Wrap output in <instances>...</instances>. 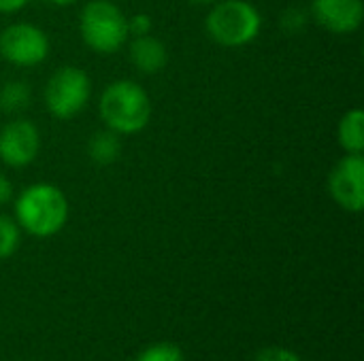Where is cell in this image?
Listing matches in <instances>:
<instances>
[{
	"label": "cell",
	"mask_w": 364,
	"mask_h": 361,
	"mask_svg": "<svg viewBox=\"0 0 364 361\" xmlns=\"http://www.w3.org/2000/svg\"><path fill=\"white\" fill-rule=\"evenodd\" d=\"M17 226L36 238L58 234L68 219V202L60 187L51 183H34L15 200Z\"/></svg>",
	"instance_id": "6da1fadb"
},
{
	"label": "cell",
	"mask_w": 364,
	"mask_h": 361,
	"mask_svg": "<svg viewBox=\"0 0 364 361\" xmlns=\"http://www.w3.org/2000/svg\"><path fill=\"white\" fill-rule=\"evenodd\" d=\"M98 111L107 130L115 134H136L149 123L151 102L139 83L119 79L105 87Z\"/></svg>",
	"instance_id": "7a4b0ae2"
},
{
	"label": "cell",
	"mask_w": 364,
	"mask_h": 361,
	"mask_svg": "<svg viewBox=\"0 0 364 361\" xmlns=\"http://www.w3.org/2000/svg\"><path fill=\"white\" fill-rule=\"evenodd\" d=\"M205 26L215 43L224 47H243L260 34L262 17L252 2L224 0L211 9Z\"/></svg>",
	"instance_id": "3957f363"
},
{
	"label": "cell",
	"mask_w": 364,
	"mask_h": 361,
	"mask_svg": "<svg viewBox=\"0 0 364 361\" xmlns=\"http://www.w3.org/2000/svg\"><path fill=\"white\" fill-rule=\"evenodd\" d=\"M81 36L96 53H115L128 38V19L109 0H92L81 11Z\"/></svg>",
	"instance_id": "277c9868"
},
{
	"label": "cell",
	"mask_w": 364,
	"mask_h": 361,
	"mask_svg": "<svg viewBox=\"0 0 364 361\" xmlns=\"http://www.w3.org/2000/svg\"><path fill=\"white\" fill-rule=\"evenodd\" d=\"M90 94V77L77 66H62L45 85V104L55 119L66 121L85 109Z\"/></svg>",
	"instance_id": "5b68a950"
},
{
	"label": "cell",
	"mask_w": 364,
	"mask_h": 361,
	"mask_svg": "<svg viewBox=\"0 0 364 361\" xmlns=\"http://www.w3.org/2000/svg\"><path fill=\"white\" fill-rule=\"evenodd\" d=\"M0 55L15 66H36L49 55V38L32 23H13L0 32Z\"/></svg>",
	"instance_id": "8992f818"
},
{
	"label": "cell",
	"mask_w": 364,
	"mask_h": 361,
	"mask_svg": "<svg viewBox=\"0 0 364 361\" xmlns=\"http://www.w3.org/2000/svg\"><path fill=\"white\" fill-rule=\"evenodd\" d=\"M364 157L363 153H348L337 162L328 177L333 200L348 213H360L364 206Z\"/></svg>",
	"instance_id": "52a82bcc"
},
{
	"label": "cell",
	"mask_w": 364,
	"mask_h": 361,
	"mask_svg": "<svg viewBox=\"0 0 364 361\" xmlns=\"http://www.w3.org/2000/svg\"><path fill=\"white\" fill-rule=\"evenodd\" d=\"M41 149V134L28 119H17L0 130V160L11 168H23L34 162Z\"/></svg>",
	"instance_id": "ba28073f"
},
{
	"label": "cell",
	"mask_w": 364,
	"mask_h": 361,
	"mask_svg": "<svg viewBox=\"0 0 364 361\" xmlns=\"http://www.w3.org/2000/svg\"><path fill=\"white\" fill-rule=\"evenodd\" d=\"M314 19L333 34H350L360 28L363 0H314Z\"/></svg>",
	"instance_id": "9c48e42d"
},
{
	"label": "cell",
	"mask_w": 364,
	"mask_h": 361,
	"mask_svg": "<svg viewBox=\"0 0 364 361\" xmlns=\"http://www.w3.org/2000/svg\"><path fill=\"white\" fill-rule=\"evenodd\" d=\"M130 60L141 72L156 74L166 66L168 53H166V47L158 38L145 34V36H134L130 45Z\"/></svg>",
	"instance_id": "30bf717a"
},
{
	"label": "cell",
	"mask_w": 364,
	"mask_h": 361,
	"mask_svg": "<svg viewBox=\"0 0 364 361\" xmlns=\"http://www.w3.org/2000/svg\"><path fill=\"white\" fill-rule=\"evenodd\" d=\"M339 145L346 153L364 151V113L363 109H352L343 115L339 123Z\"/></svg>",
	"instance_id": "8fae6325"
},
{
	"label": "cell",
	"mask_w": 364,
	"mask_h": 361,
	"mask_svg": "<svg viewBox=\"0 0 364 361\" xmlns=\"http://www.w3.org/2000/svg\"><path fill=\"white\" fill-rule=\"evenodd\" d=\"M87 153L92 157V162L100 164V166H109L113 164L119 153H122V143H119V136L111 130H102V132H96L90 143H87Z\"/></svg>",
	"instance_id": "7c38bea8"
},
{
	"label": "cell",
	"mask_w": 364,
	"mask_h": 361,
	"mask_svg": "<svg viewBox=\"0 0 364 361\" xmlns=\"http://www.w3.org/2000/svg\"><path fill=\"white\" fill-rule=\"evenodd\" d=\"M30 98H32V94H30L28 83H23V81L4 83L0 89V109L6 113L23 111L30 104Z\"/></svg>",
	"instance_id": "4fadbf2b"
},
{
	"label": "cell",
	"mask_w": 364,
	"mask_h": 361,
	"mask_svg": "<svg viewBox=\"0 0 364 361\" xmlns=\"http://www.w3.org/2000/svg\"><path fill=\"white\" fill-rule=\"evenodd\" d=\"M21 240V228L17 226L15 219L0 215V260L11 257Z\"/></svg>",
	"instance_id": "5bb4252c"
},
{
	"label": "cell",
	"mask_w": 364,
	"mask_h": 361,
	"mask_svg": "<svg viewBox=\"0 0 364 361\" xmlns=\"http://www.w3.org/2000/svg\"><path fill=\"white\" fill-rule=\"evenodd\" d=\"M134 361H183V353L173 343H156L141 351Z\"/></svg>",
	"instance_id": "9a60e30c"
},
{
	"label": "cell",
	"mask_w": 364,
	"mask_h": 361,
	"mask_svg": "<svg viewBox=\"0 0 364 361\" xmlns=\"http://www.w3.org/2000/svg\"><path fill=\"white\" fill-rule=\"evenodd\" d=\"M305 23H307V15H305L301 9H288V11L284 13V17H282V26H284V30L290 32V34L301 32V30L305 28Z\"/></svg>",
	"instance_id": "2e32d148"
},
{
	"label": "cell",
	"mask_w": 364,
	"mask_h": 361,
	"mask_svg": "<svg viewBox=\"0 0 364 361\" xmlns=\"http://www.w3.org/2000/svg\"><path fill=\"white\" fill-rule=\"evenodd\" d=\"M256 361H303L294 351L284 347H269L256 355Z\"/></svg>",
	"instance_id": "e0dca14e"
},
{
	"label": "cell",
	"mask_w": 364,
	"mask_h": 361,
	"mask_svg": "<svg viewBox=\"0 0 364 361\" xmlns=\"http://www.w3.org/2000/svg\"><path fill=\"white\" fill-rule=\"evenodd\" d=\"M151 32V17L145 15V13H139V15H132L128 19V34L132 36H145Z\"/></svg>",
	"instance_id": "ac0fdd59"
},
{
	"label": "cell",
	"mask_w": 364,
	"mask_h": 361,
	"mask_svg": "<svg viewBox=\"0 0 364 361\" xmlns=\"http://www.w3.org/2000/svg\"><path fill=\"white\" fill-rule=\"evenodd\" d=\"M11 198H13V185L4 174H0V204H6Z\"/></svg>",
	"instance_id": "d6986e66"
},
{
	"label": "cell",
	"mask_w": 364,
	"mask_h": 361,
	"mask_svg": "<svg viewBox=\"0 0 364 361\" xmlns=\"http://www.w3.org/2000/svg\"><path fill=\"white\" fill-rule=\"evenodd\" d=\"M30 0H0V13H15L23 9Z\"/></svg>",
	"instance_id": "ffe728a7"
},
{
	"label": "cell",
	"mask_w": 364,
	"mask_h": 361,
	"mask_svg": "<svg viewBox=\"0 0 364 361\" xmlns=\"http://www.w3.org/2000/svg\"><path fill=\"white\" fill-rule=\"evenodd\" d=\"M51 4H58V6H70V4H75L77 0H49Z\"/></svg>",
	"instance_id": "44dd1931"
},
{
	"label": "cell",
	"mask_w": 364,
	"mask_h": 361,
	"mask_svg": "<svg viewBox=\"0 0 364 361\" xmlns=\"http://www.w3.org/2000/svg\"><path fill=\"white\" fill-rule=\"evenodd\" d=\"M192 2H196V4H209V2H213V0H192Z\"/></svg>",
	"instance_id": "7402d4cb"
}]
</instances>
